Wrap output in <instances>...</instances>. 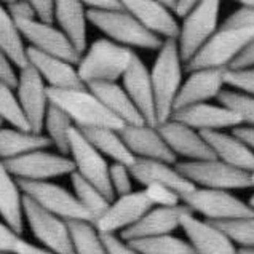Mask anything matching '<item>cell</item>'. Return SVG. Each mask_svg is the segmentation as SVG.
<instances>
[{"label":"cell","instance_id":"1","mask_svg":"<svg viewBox=\"0 0 254 254\" xmlns=\"http://www.w3.org/2000/svg\"><path fill=\"white\" fill-rule=\"evenodd\" d=\"M47 94L48 103L66 114L77 129L111 128L120 131L125 127L101 104V101L86 86L66 90L48 88Z\"/></svg>","mask_w":254,"mask_h":254},{"label":"cell","instance_id":"2","mask_svg":"<svg viewBox=\"0 0 254 254\" xmlns=\"http://www.w3.org/2000/svg\"><path fill=\"white\" fill-rule=\"evenodd\" d=\"M183 70L176 40H163L154 66L149 70L155 101L157 127L168 122L174 112V101L183 85Z\"/></svg>","mask_w":254,"mask_h":254},{"label":"cell","instance_id":"3","mask_svg":"<svg viewBox=\"0 0 254 254\" xmlns=\"http://www.w3.org/2000/svg\"><path fill=\"white\" fill-rule=\"evenodd\" d=\"M134 56V50L117 45L107 39H98L86 47V52L77 64L78 78L85 86L117 82L128 70Z\"/></svg>","mask_w":254,"mask_h":254},{"label":"cell","instance_id":"4","mask_svg":"<svg viewBox=\"0 0 254 254\" xmlns=\"http://www.w3.org/2000/svg\"><path fill=\"white\" fill-rule=\"evenodd\" d=\"M88 23L101 31L107 40L129 50L142 48V50H160L163 40L155 37L154 34L146 31L134 16H131L127 10L120 11H96L86 10Z\"/></svg>","mask_w":254,"mask_h":254},{"label":"cell","instance_id":"5","mask_svg":"<svg viewBox=\"0 0 254 254\" xmlns=\"http://www.w3.org/2000/svg\"><path fill=\"white\" fill-rule=\"evenodd\" d=\"M254 37L253 29H222L219 27L214 35L203 45L198 53L189 61L184 69L187 72L203 69L227 70L240 53Z\"/></svg>","mask_w":254,"mask_h":254},{"label":"cell","instance_id":"6","mask_svg":"<svg viewBox=\"0 0 254 254\" xmlns=\"http://www.w3.org/2000/svg\"><path fill=\"white\" fill-rule=\"evenodd\" d=\"M219 8L221 3L217 0L197 2L193 11L183 19V24H179L176 43L183 64L190 61L219 29Z\"/></svg>","mask_w":254,"mask_h":254},{"label":"cell","instance_id":"7","mask_svg":"<svg viewBox=\"0 0 254 254\" xmlns=\"http://www.w3.org/2000/svg\"><path fill=\"white\" fill-rule=\"evenodd\" d=\"M181 203L195 214H201L208 222L234 221L240 217L254 216V209L246 201L226 190L211 189H195L193 192L181 197Z\"/></svg>","mask_w":254,"mask_h":254},{"label":"cell","instance_id":"8","mask_svg":"<svg viewBox=\"0 0 254 254\" xmlns=\"http://www.w3.org/2000/svg\"><path fill=\"white\" fill-rule=\"evenodd\" d=\"M174 168L184 176L189 183L198 189L211 190H235V189H250L248 173L238 171L216 158L201 162H178Z\"/></svg>","mask_w":254,"mask_h":254},{"label":"cell","instance_id":"9","mask_svg":"<svg viewBox=\"0 0 254 254\" xmlns=\"http://www.w3.org/2000/svg\"><path fill=\"white\" fill-rule=\"evenodd\" d=\"M18 181V179H16ZM18 186L26 198L34 201L39 208L47 213L60 217L63 221H90L83 206L77 201L75 195L63 186L55 183H31V181H18Z\"/></svg>","mask_w":254,"mask_h":254},{"label":"cell","instance_id":"10","mask_svg":"<svg viewBox=\"0 0 254 254\" xmlns=\"http://www.w3.org/2000/svg\"><path fill=\"white\" fill-rule=\"evenodd\" d=\"M69 158L74 163L75 174L96 187L104 197L114 201L115 195L112 192L111 181H109L107 160L85 139L80 129L75 127H72L69 131Z\"/></svg>","mask_w":254,"mask_h":254},{"label":"cell","instance_id":"11","mask_svg":"<svg viewBox=\"0 0 254 254\" xmlns=\"http://www.w3.org/2000/svg\"><path fill=\"white\" fill-rule=\"evenodd\" d=\"M2 163L14 179L31 183H47L53 178L74 173V163L69 157L48 150H34Z\"/></svg>","mask_w":254,"mask_h":254},{"label":"cell","instance_id":"12","mask_svg":"<svg viewBox=\"0 0 254 254\" xmlns=\"http://www.w3.org/2000/svg\"><path fill=\"white\" fill-rule=\"evenodd\" d=\"M23 213L29 229L40 242L42 248L55 254H75L66 221L47 213L26 197L23 200Z\"/></svg>","mask_w":254,"mask_h":254},{"label":"cell","instance_id":"13","mask_svg":"<svg viewBox=\"0 0 254 254\" xmlns=\"http://www.w3.org/2000/svg\"><path fill=\"white\" fill-rule=\"evenodd\" d=\"M16 98L21 111L27 120V125L32 133L40 134L43 131V120H45L48 103V86L43 83L40 75L31 66L19 69L16 82Z\"/></svg>","mask_w":254,"mask_h":254},{"label":"cell","instance_id":"14","mask_svg":"<svg viewBox=\"0 0 254 254\" xmlns=\"http://www.w3.org/2000/svg\"><path fill=\"white\" fill-rule=\"evenodd\" d=\"M23 39L31 43V48L43 55L60 58L63 61L77 66L82 55L72 47V43L64 37V34L55 24H43L35 19L14 21Z\"/></svg>","mask_w":254,"mask_h":254},{"label":"cell","instance_id":"15","mask_svg":"<svg viewBox=\"0 0 254 254\" xmlns=\"http://www.w3.org/2000/svg\"><path fill=\"white\" fill-rule=\"evenodd\" d=\"M150 208L152 205L144 192L133 190L128 195L114 198L106 213L98 221H94L93 226L101 235H115L117 232H123L134 226Z\"/></svg>","mask_w":254,"mask_h":254},{"label":"cell","instance_id":"16","mask_svg":"<svg viewBox=\"0 0 254 254\" xmlns=\"http://www.w3.org/2000/svg\"><path fill=\"white\" fill-rule=\"evenodd\" d=\"M157 129L176 158L183 157L186 158L184 162H201L214 158L213 150L209 149L206 141L193 128L170 119L168 122L160 123Z\"/></svg>","mask_w":254,"mask_h":254},{"label":"cell","instance_id":"17","mask_svg":"<svg viewBox=\"0 0 254 254\" xmlns=\"http://www.w3.org/2000/svg\"><path fill=\"white\" fill-rule=\"evenodd\" d=\"M187 80L183 82L174 101V112L181 109L208 104L209 99H217L226 86V70L203 69L189 72Z\"/></svg>","mask_w":254,"mask_h":254},{"label":"cell","instance_id":"18","mask_svg":"<svg viewBox=\"0 0 254 254\" xmlns=\"http://www.w3.org/2000/svg\"><path fill=\"white\" fill-rule=\"evenodd\" d=\"M120 136L134 158L157 160L168 165H176L178 158L168 149L157 127L149 125H125L120 129Z\"/></svg>","mask_w":254,"mask_h":254},{"label":"cell","instance_id":"19","mask_svg":"<svg viewBox=\"0 0 254 254\" xmlns=\"http://www.w3.org/2000/svg\"><path fill=\"white\" fill-rule=\"evenodd\" d=\"M181 229L187 237V243L197 254H238V248L230 238L211 222L198 219L193 213L183 216Z\"/></svg>","mask_w":254,"mask_h":254},{"label":"cell","instance_id":"20","mask_svg":"<svg viewBox=\"0 0 254 254\" xmlns=\"http://www.w3.org/2000/svg\"><path fill=\"white\" fill-rule=\"evenodd\" d=\"M123 90L131 99L136 111L139 112L144 123L149 127H157L155 101L152 91L150 74L146 64L139 56H134L133 63L129 64L128 70L123 74Z\"/></svg>","mask_w":254,"mask_h":254},{"label":"cell","instance_id":"21","mask_svg":"<svg viewBox=\"0 0 254 254\" xmlns=\"http://www.w3.org/2000/svg\"><path fill=\"white\" fill-rule=\"evenodd\" d=\"M125 10L146 31L162 40H178L179 23L157 0H123Z\"/></svg>","mask_w":254,"mask_h":254},{"label":"cell","instance_id":"22","mask_svg":"<svg viewBox=\"0 0 254 254\" xmlns=\"http://www.w3.org/2000/svg\"><path fill=\"white\" fill-rule=\"evenodd\" d=\"M192 213L184 205L174 208H150L134 226L120 232L123 242H133L139 238H150L160 235H171L174 230L179 229L183 216Z\"/></svg>","mask_w":254,"mask_h":254},{"label":"cell","instance_id":"23","mask_svg":"<svg viewBox=\"0 0 254 254\" xmlns=\"http://www.w3.org/2000/svg\"><path fill=\"white\" fill-rule=\"evenodd\" d=\"M173 120H176L183 125L193 128L198 133L206 131H221L224 128H237L242 127V122L237 115L222 106L211 104H198L192 107L181 109L173 112Z\"/></svg>","mask_w":254,"mask_h":254},{"label":"cell","instance_id":"24","mask_svg":"<svg viewBox=\"0 0 254 254\" xmlns=\"http://www.w3.org/2000/svg\"><path fill=\"white\" fill-rule=\"evenodd\" d=\"M128 170L131 178L141 186L144 187L150 184L165 186L176 193H179V197H184V195L190 193L197 189L193 184L189 183L184 176H181L179 171L174 168V165H168L157 160L136 158L134 163Z\"/></svg>","mask_w":254,"mask_h":254},{"label":"cell","instance_id":"25","mask_svg":"<svg viewBox=\"0 0 254 254\" xmlns=\"http://www.w3.org/2000/svg\"><path fill=\"white\" fill-rule=\"evenodd\" d=\"M27 64L31 66L48 88H82L85 86L77 74V66L63 61L60 58L43 55L27 47Z\"/></svg>","mask_w":254,"mask_h":254},{"label":"cell","instance_id":"26","mask_svg":"<svg viewBox=\"0 0 254 254\" xmlns=\"http://www.w3.org/2000/svg\"><path fill=\"white\" fill-rule=\"evenodd\" d=\"M200 134L213 150L216 160L243 173H251L254 170V152L234 134L222 131H206Z\"/></svg>","mask_w":254,"mask_h":254},{"label":"cell","instance_id":"27","mask_svg":"<svg viewBox=\"0 0 254 254\" xmlns=\"http://www.w3.org/2000/svg\"><path fill=\"white\" fill-rule=\"evenodd\" d=\"M55 24L80 55L86 52V8L78 0L55 2Z\"/></svg>","mask_w":254,"mask_h":254},{"label":"cell","instance_id":"28","mask_svg":"<svg viewBox=\"0 0 254 254\" xmlns=\"http://www.w3.org/2000/svg\"><path fill=\"white\" fill-rule=\"evenodd\" d=\"M101 104H103L114 117H117L123 125H144V120L136 111L131 99L123 90V86L117 82H104V83H91L86 86Z\"/></svg>","mask_w":254,"mask_h":254},{"label":"cell","instance_id":"29","mask_svg":"<svg viewBox=\"0 0 254 254\" xmlns=\"http://www.w3.org/2000/svg\"><path fill=\"white\" fill-rule=\"evenodd\" d=\"M24 195L18 186V181L6 171L0 162V217L11 230L19 235L23 232L24 213H23Z\"/></svg>","mask_w":254,"mask_h":254},{"label":"cell","instance_id":"30","mask_svg":"<svg viewBox=\"0 0 254 254\" xmlns=\"http://www.w3.org/2000/svg\"><path fill=\"white\" fill-rule=\"evenodd\" d=\"M48 147H52V142L43 133L21 131L16 128L0 129V162L13 160L34 150H47Z\"/></svg>","mask_w":254,"mask_h":254},{"label":"cell","instance_id":"31","mask_svg":"<svg viewBox=\"0 0 254 254\" xmlns=\"http://www.w3.org/2000/svg\"><path fill=\"white\" fill-rule=\"evenodd\" d=\"M91 146L96 149L104 158H111L114 163H120L125 166H131L136 158L123 142L119 131L111 128H86L80 129Z\"/></svg>","mask_w":254,"mask_h":254},{"label":"cell","instance_id":"32","mask_svg":"<svg viewBox=\"0 0 254 254\" xmlns=\"http://www.w3.org/2000/svg\"><path fill=\"white\" fill-rule=\"evenodd\" d=\"M0 52H3L18 69L27 66V47L24 45V39L2 3H0Z\"/></svg>","mask_w":254,"mask_h":254},{"label":"cell","instance_id":"33","mask_svg":"<svg viewBox=\"0 0 254 254\" xmlns=\"http://www.w3.org/2000/svg\"><path fill=\"white\" fill-rule=\"evenodd\" d=\"M72 125L70 119L58 107L50 104L45 114V120H43V134H45L52 146H55L58 154L69 157V131Z\"/></svg>","mask_w":254,"mask_h":254},{"label":"cell","instance_id":"34","mask_svg":"<svg viewBox=\"0 0 254 254\" xmlns=\"http://www.w3.org/2000/svg\"><path fill=\"white\" fill-rule=\"evenodd\" d=\"M70 184H72V189H74V195L77 201L80 203L86 211V214L90 216V221L91 222L98 221L99 217L106 213V209L109 208V205H111L112 201L107 197H104L96 187L91 186L90 183H86L85 179H82L75 173L70 174Z\"/></svg>","mask_w":254,"mask_h":254},{"label":"cell","instance_id":"35","mask_svg":"<svg viewBox=\"0 0 254 254\" xmlns=\"http://www.w3.org/2000/svg\"><path fill=\"white\" fill-rule=\"evenodd\" d=\"M72 248L75 254H107L103 237L88 221H69L67 222Z\"/></svg>","mask_w":254,"mask_h":254},{"label":"cell","instance_id":"36","mask_svg":"<svg viewBox=\"0 0 254 254\" xmlns=\"http://www.w3.org/2000/svg\"><path fill=\"white\" fill-rule=\"evenodd\" d=\"M127 243L139 254H193L190 245L173 235L139 238Z\"/></svg>","mask_w":254,"mask_h":254},{"label":"cell","instance_id":"37","mask_svg":"<svg viewBox=\"0 0 254 254\" xmlns=\"http://www.w3.org/2000/svg\"><path fill=\"white\" fill-rule=\"evenodd\" d=\"M219 106L232 111L242 122V127L254 128V98L248 94L224 88L217 96Z\"/></svg>","mask_w":254,"mask_h":254},{"label":"cell","instance_id":"38","mask_svg":"<svg viewBox=\"0 0 254 254\" xmlns=\"http://www.w3.org/2000/svg\"><path fill=\"white\" fill-rule=\"evenodd\" d=\"M211 224L222 230L235 246H240L238 250H254V216Z\"/></svg>","mask_w":254,"mask_h":254},{"label":"cell","instance_id":"39","mask_svg":"<svg viewBox=\"0 0 254 254\" xmlns=\"http://www.w3.org/2000/svg\"><path fill=\"white\" fill-rule=\"evenodd\" d=\"M0 117L5 123L11 125V128L21 129V131H31L24 114L19 107L16 93L2 82H0Z\"/></svg>","mask_w":254,"mask_h":254},{"label":"cell","instance_id":"40","mask_svg":"<svg viewBox=\"0 0 254 254\" xmlns=\"http://www.w3.org/2000/svg\"><path fill=\"white\" fill-rule=\"evenodd\" d=\"M144 195L149 200L152 208H174L183 205L181 203L179 193H176L171 189L165 187V186H157V184H150L142 189Z\"/></svg>","mask_w":254,"mask_h":254},{"label":"cell","instance_id":"41","mask_svg":"<svg viewBox=\"0 0 254 254\" xmlns=\"http://www.w3.org/2000/svg\"><path fill=\"white\" fill-rule=\"evenodd\" d=\"M109 181L114 195L123 197L133 192V178L129 174L128 166L120 163H111L109 165Z\"/></svg>","mask_w":254,"mask_h":254},{"label":"cell","instance_id":"42","mask_svg":"<svg viewBox=\"0 0 254 254\" xmlns=\"http://www.w3.org/2000/svg\"><path fill=\"white\" fill-rule=\"evenodd\" d=\"M222 29H253L254 31V6H250L240 2V8H237L234 13L224 19V23L219 24Z\"/></svg>","mask_w":254,"mask_h":254},{"label":"cell","instance_id":"43","mask_svg":"<svg viewBox=\"0 0 254 254\" xmlns=\"http://www.w3.org/2000/svg\"><path fill=\"white\" fill-rule=\"evenodd\" d=\"M226 86H234L240 93L254 98V67L240 70H226Z\"/></svg>","mask_w":254,"mask_h":254},{"label":"cell","instance_id":"44","mask_svg":"<svg viewBox=\"0 0 254 254\" xmlns=\"http://www.w3.org/2000/svg\"><path fill=\"white\" fill-rule=\"evenodd\" d=\"M34 19L43 24H55V2L53 0H32Z\"/></svg>","mask_w":254,"mask_h":254},{"label":"cell","instance_id":"45","mask_svg":"<svg viewBox=\"0 0 254 254\" xmlns=\"http://www.w3.org/2000/svg\"><path fill=\"white\" fill-rule=\"evenodd\" d=\"M3 6L13 21L34 19L32 3L27 2V0H10V2H6Z\"/></svg>","mask_w":254,"mask_h":254},{"label":"cell","instance_id":"46","mask_svg":"<svg viewBox=\"0 0 254 254\" xmlns=\"http://www.w3.org/2000/svg\"><path fill=\"white\" fill-rule=\"evenodd\" d=\"M107 254H139L117 235H101Z\"/></svg>","mask_w":254,"mask_h":254},{"label":"cell","instance_id":"47","mask_svg":"<svg viewBox=\"0 0 254 254\" xmlns=\"http://www.w3.org/2000/svg\"><path fill=\"white\" fill-rule=\"evenodd\" d=\"M19 235L14 230H11L6 224L0 222V254H10L14 253L16 243L19 240Z\"/></svg>","mask_w":254,"mask_h":254},{"label":"cell","instance_id":"48","mask_svg":"<svg viewBox=\"0 0 254 254\" xmlns=\"http://www.w3.org/2000/svg\"><path fill=\"white\" fill-rule=\"evenodd\" d=\"M0 82L8 85L10 88H16L18 82V72L14 70L11 61L6 58L3 52H0Z\"/></svg>","mask_w":254,"mask_h":254},{"label":"cell","instance_id":"49","mask_svg":"<svg viewBox=\"0 0 254 254\" xmlns=\"http://www.w3.org/2000/svg\"><path fill=\"white\" fill-rule=\"evenodd\" d=\"M254 67V37L248 42V45L240 53V56L230 64L227 70H240V69H251Z\"/></svg>","mask_w":254,"mask_h":254},{"label":"cell","instance_id":"50","mask_svg":"<svg viewBox=\"0 0 254 254\" xmlns=\"http://www.w3.org/2000/svg\"><path fill=\"white\" fill-rule=\"evenodd\" d=\"M86 10H96V11H120L125 10L123 0H86L83 2Z\"/></svg>","mask_w":254,"mask_h":254},{"label":"cell","instance_id":"51","mask_svg":"<svg viewBox=\"0 0 254 254\" xmlns=\"http://www.w3.org/2000/svg\"><path fill=\"white\" fill-rule=\"evenodd\" d=\"M14 254H55V253L27 242L24 238H19L16 243V248H14Z\"/></svg>","mask_w":254,"mask_h":254},{"label":"cell","instance_id":"52","mask_svg":"<svg viewBox=\"0 0 254 254\" xmlns=\"http://www.w3.org/2000/svg\"><path fill=\"white\" fill-rule=\"evenodd\" d=\"M195 6H197V2H193V0H176L173 8V16L179 19H186L193 11Z\"/></svg>","mask_w":254,"mask_h":254},{"label":"cell","instance_id":"53","mask_svg":"<svg viewBox=\"0 0 254 254\" xmlns=\"http://www.w3.org/2000/svg\"><path fill=\"white\" fill-rule=\"evenodd\" d=\"M232 134L238 137L242 142H245L254 152V128L250 127H237L232 129Z\"/></svg>","mask_w":254,"mask_h":254},{"label":"cell","instance_id":"54","mask_svg":"<svg viewBox=\"0 0 254 254\" xmlns=\"http://www.w3.org/2000/svg\"><path fill=\"white\" fill-rule=\"evenodd\" d=\"M238 254H254V250H238Z\"/></svg>","mask_w":254,"mask_h":254},{"label":"cell","instance_id":"55","mask_svg":"<svg viewBox=\"0 0 254 254\" xmlns=\"http://www.w3.org/2000/svg\"><path fill=\"white\" fill-rule=\"evenodd\" d=\"M248 176H250V183H251V187H254V170L251 173H248Z\"/></svg>","mask_w":254,"mask_h":254},{"label":"cell","instance_id":"56","mask_svg":"<svg viewBox=\"0 0 254 254\" xmlns=\"http://www.w3.org/2000/svg\"><path fill=\"white\" fill-rule=\"evenodd\" d=\"M248 205L254 209V193L251 195V198H250V201H248Z\"/></svg>","mask_w":254,"mask_h":254},{"label":"cell","instance_id":"57","mask_svg":"<svg viewBox=\"0 0 254 254\" xmlns=\"http://www.w3.org/2000/svg\"><path fill=\"white\" fill-rule=\"evenodd\" d=\"M243 3H246V5H250V6H254V0H245Z\"/></svg>","mask_w":254,"mask_h":254},{"label":"cell","instance_id":"58","mask_svg":"<svg viewBox=\"0 0 254 254\" xmlns=\"http://www.w3.org/2000/svg\"><path fill=\"white\" fill-rule=\"evenodd\" d=\"M3 125H5V122H3V119H2V117H0V129L3 128Z\"/></svg>","mask_w":254,"mask_h":254},{"label":"cell","instance_id":"59","mask_svg":"<svg viewBox=\"0 0 254 254\" xmlns=\"http://www.w3.org/2000/svg\"><path fill=\"white\" fill-rule=\"evenodd\" d=\"M10 254H14V253H10Z\"/></svg>","mask_w":254,"mask_h":254},{"label":"cell","instance_id":"60","mask_svg":"<svg viewBox=\"0 0 254 254\" xmlns=\"http://www.w3.org/2000/svg\"><path fill=\"white\" fill-rule=\"evenodd\" d=\"M193 254H197V253H193Z\"/></svg>","mask_w":254,"mask_h":254}]
</instances>
